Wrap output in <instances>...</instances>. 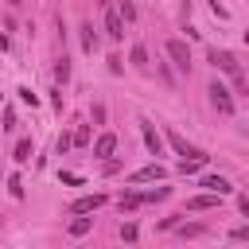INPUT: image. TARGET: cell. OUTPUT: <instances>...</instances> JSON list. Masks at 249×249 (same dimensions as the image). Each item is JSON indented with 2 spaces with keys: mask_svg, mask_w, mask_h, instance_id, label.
Instances as JSON below:
<instances>
[{
  "mask_svg": "<svg viewBox=\"0 0 249 249\" xmlns=\"http://www.w3.org/2000/svg\"><path fill=\"white\" fill-rule=\"evenodd\" d=\"M210 66L214 70H226L237 86H245V74H241V66H237V58L230 54V51H218V47H210Z\"/></svg>",
  "mask_w": 249,
  "mask_h": 249,
  "instance_id": "1",
  "label": "cell"
},
{
  "mask_svg": "<svg viewBox=\"0 0 249 249\" xmlns=\"http://www.w3.org/2000/svg\"><path fill=\"white\" fill-rule=\"evenodd\" d=\"M167 58L175 62V70H191V51H187V43L183 39H167Z\"/></svg>",
  "mask_w": 249,
  "mask_h": 249,
  "instance_id": "2",
  "label": "cell"
},
{
  "mask_svg": "<svg viewBox=\"0 0 249 249\" xmlns=\"http://www.w3.org/2000/svg\"><path fill=\"white\" fill-rule=\"evenodd\" d=\"M210 101L218 105V113H233V93L222 82H210Z\"/></svg>",
  "mask_w": 249,
  "mask_h": 249,
  "instance_id": "3",
  "label": "cell"
},
{
  "mask_svg": "<svg viewBox=\"0 0 249 249\" xmlns=\"http://www.w3.org/2000/svg\"><path fill=\"white\" fill-rule=\"evenodd\" d=\"M167 171H163V163H148V167H140V171H132L128 175V183H152V179H163Z\"/></svg>",
  "mask_w": 249,
  "mask_h": 249,
  "instance_id": "4",
  "label": "cell"
},
{
  "mask_svg": "<svg viewBox=\"0 0 249 249\" xmlns=\"http://www.w3.org/2000/svg\"><path fill=\"white\" fill-rule=\"evenodd\" d=\"M140 132H144V144H148V152H152V156H163V140H160V132H156L148 121H140Z\"/></svg>",
  "mask_w": 249,
  "mask_h": 249,
  "instance_id": "5",
  "label": "cell"
},
{
  "mask_svg": "<svg viewBox=\"0 0 249 249\" xmlns=\"http://www.w3.org/2000/svg\"><path fill=\"white\" fill-rule=\"evenodd\" d=\"M97 206H105V195H82V198L70 206V214H89V210H97Z\"/></svg>",
  "mask_w": 249,
  "mask_h": 249,
  "instance_id": "6",
  "label": "cell"
},
{
  "mask_svg": "<svg viewBox=\"0 0 249 249\" xmlns=\"http://www.w3.org/2000/svg\"><path fill=\"white\" fill-rule=\"evenodd\" d=\"M167 140H171V148H175V152H179L183 160H187V156H202V152H198V148H191V144H187V140H183V136H179L175 128H167Z\"/></svg>",
  "mask_w": 249,
  "mask_h": 249,
  "instance_id": "7",
  "label": "cell"
},
{
  "mask_svg": "<svg viewBox=\"0 0 249 249\" xmlns=\"http://www.w3.org/2000/svg\"><path fill=\"white\" fill-rule=\"evenodd\" d=\"M202 187H206V191H214V195H230V191H233L226 175H206V179H202Z\"/></svg>",
  "mask_w": 249,
  "mask_h": 249,
  "instance_id": "8",
  "label": "cell"
},
{
  "mask_svg": "<svg viewBox=\"0 0 249 249\" xmlns=\"http://www.w3.org/2000/svg\"><path fill=\"white\" fill-rule=\"evenodd\" d=\"M105 31H109V39H121V35H124V27H121V16H117L113 8H105Z\"/></svg>",
  "mask_w": 249,
  "mask_h": 249,
  "instance_id": "9",
  "label": "cell"
},
{
  "mask_svg": "<svg viewBox=\"0 0 249 249\" xmlns=\"http://www.w3.org/2000/svg\"><path fill=\"white\" fill-rule=\"evenodd\" d=\"M113 148H117V136L113 132H101L97 144H93V156H113Z\"/></svg>",
  "mask_w": 249,
  "mask_h": 249,
  "instance_id": "10",
  "label": "cell"
},
{
  "mask_svg": "<svg viewBox=\"0 0 249 249\" xmlns=\"http://www.w3.org/2000/svg\"><path fill=\"white\" fill-rule=\"evenodd\" d=\"M218 198H222V195H214V191H210V195H198V198H191V202H187V210H210Z\"/></svg>",
  "mask_w": 249,
  "mask_h": 249,
  "instance_id": "11",
  "label": "cell"
},
{
  "mask_svg": "<svg viewBox=\"0 0 249 249\" xmlns=\"http://www.w3.org/2000/svg\"><path fill=\"white\" fill-rule=\"evenodd\" d=\"M93 47H97V35H93V23H86V27H82V51L93 54Z\"/></svg>",
  "mask_w": 249,
  "mask_h": 249,
  "instance_id": "12",
  "label": "cell"
},
{
  "mask_svg": "<svg viewBox=\"0 0 249 249\" xmlns=\"http://www.w3.org/2000/svg\"><path fill=\"white\" fill-rule=\"evenodd\" d=\"M117 206H121V210H136V206H144V195H132V191H128V195H121Z\"/></svg>",
  "mask_w": 249,
  "mask_h": 249,
  "instance_id": "13",
  "label": "cell"
},
{
  "mask_svg": "<svg viewBox=\"0 0 249 249\" xmlns=\"http://www.w3.org/2000/svg\"><path fill=\"white\" fill-rule=\"evenodd\" d=\"M31 160V140H19L16 144V163H27Z\"/></svg>",
  "mask_w": 249,
  "mask_h": 249,
  "instance_id": "14",
  "label": "cell"
},
{
  "mask_svg": "<svg viewBox=\"0 0 249 249\" xmlns=\"http://www.w3.org/2000/svg\"><path fill=\"white\" fill-rule=\"evenodd\" d=\"M70 233H74V237L89 233V218H74V222H70Z\"/></svg>",
  "mask_w": 249,
  "mask_h": 249,
  "instance_id": "15",
  "label": "cell"
},
{
  "mask_svg": "<svg viewBox=\"0 0 249 249\" xmlns=\"http://www.w3.org/2000/svg\"><path fill=\"white\" fill-rule=\"evenodd\" d=\"M132 62H136V66H148V51H144V43L132 47Z\"/></svg>",
  "mask_w": 249,
  "mask_h": 249,
  "instance_id": "16",
  "label": "cell"
},
{
  "mask_svg": "<svg viewBox=\"0 0 249 249\" xmlns=\"http://www.w3.org/2000/svg\"><path fill=\"white\" fill-rule=\"evenodd\" d=\"M167 195H171L167 187H156V191H148V195H144V202H163Z\"/></svg>",
  "mask_w": 249,
  "mask_h": 249,
  "instance_id": "17",
  "label": "cell"
},
{
  "mask_svg": "<svg viewBox=\"0 0 249 249\" xmlns=\"http://www.w3.org/2000/svg\"><path fill=\"white\" fill-rule=\"evenodd\" d=\"M54 78H58V82H66V78H70V62H66V58H58V66H54Z\"/></svg>",
  "mask_w": 249,
  "mask_h": 249,
  "instance_id": "18",
  "label": "cell"
},
{
  "mask_svg": "<svg viewBox=\"0 0 249 249\" xmlns=\"http://www.w3.org/2000/svg\"><path fill=\"white\" fill-rule=\"evenodd\" d=\"M117 16H124V19H136V8H132L128 0H121V8H117Z\"/></svg>",
  "mask_w": 249,
  "mask_h": 249,
  "instance_id": "19",
  "label": "cell"
},
{
  "mask_svg": "<svg viewBox=\"0 0 249 249\" xmlns=\"http://www.w3.org/2000/svg\"><path fill=\"white\" fill-rule=\"evenodd\" d=\"M16 93H19V101H23V105H39V97H35L27 86H23V89H16Z\"/></svg>",
  "mask_w": 249,
  "mask_h": 249,
  "instance_id": "20",
  "label": "cell"
},
{
  "mask_svg": "<svg viewBox=\"0 0 249 249\" xmlns=\"http://www.w3.org/2000/svg\"><path fill=\"white\" fill-rule=\"evenodd\" d=\"M8 191H12V198H19V195H23V183H19V175H12V179H8Z\"/></svg>",
  "mask_w": 249,
  "mask_h": 249,
  "instance_id": "21",
  "label": "cell"
},
{
  "mask_svg": "<svg viewBox=\"0 0 249 249\" xmlns=\"http://www.w3.org/2000/svg\"><path fill=\"white\" fill-rule=\"evenodd\" d=\"M121 237H124V241H136V226L124 222V226H121Z\"/></svg>",
  "mask_w": 249,
  "mask_h": 249,
  "instance_id": "22",
  "label": "cell"
},
{
  "mask_svg": "<svg viewBox=\"0 0 249 249\" xmlns=\"http://www.w3.org/2000/svg\"><path fill=\"white\" fill-rule=\"evenodd\" d=\"M62 183H70V187H78V183H82V175H74V171H62Z\"/></svg>",
  "mask_w": 249,
  "mask_h": 249,
  "instance_id": "23",
  "label": "cell"
},
{
  "mask_svg": "<svg viewBox=\"0 0 249 249\" xmlns=\"http://www.w3.org/2000/svg\"><path fill=\"white\" fill-rule=\"evenodd\" d=\"M8 4H19V0H8Z\"/></svg>",
  "mask_w": 249,
  "mask_h": 249,
  "instance_id": "24",
  "label": "cell"
},
{
  "mask_svg": "<svg viewBox=\"0 0 249 249\" xmlns=\"http://www.w3.org/2000/svg\"><path fill=\"white\" fill-rule=\"evenodd\" d=\"M97 4H105V0H97Z\"/></svg>",
  "mask_w": 249,
  "mask_h": 249,
  "instance_id": "25",
  "label": "cell"
}]
</instances>
